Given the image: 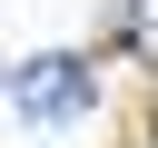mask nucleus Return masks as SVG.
Returning a JSON list of instances; mask_svg holds the SVG:
<instances>
[{"mask_svg": "<svg viewBox=\"0 0 158 148\" xmlns=\"http://www.w3.org/2000/svg\"><path fill=\"white\" fill-rule=\"evenodd\" d=\"M0 89H10V109H20L30 128H59V118H79V109L99 99V79H89L79 49H40V59H20Z\"/></svg>", "mask_w": 158, "mask_h": 148, "instance_id": "obj_1", "label": "nucleus"}, {"mask_svg": "<svg viewBox=\"0 0 158 148\" xmlns=\"http://www.w3.org/2000/svg\"><path fill=\"white\" fill-rule=\"evenodd\" d=\"M118 30L138 39V59H158V0H118Z\"/></svg>", "mask_w": 158, "mask_h": 148, "instance_id": "obj_2", "label": "nucleus"}]
</instances>
